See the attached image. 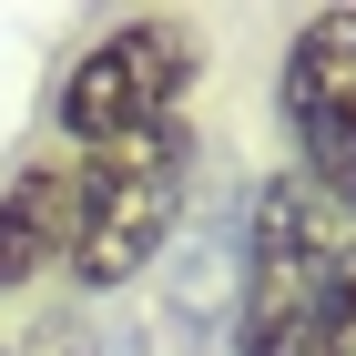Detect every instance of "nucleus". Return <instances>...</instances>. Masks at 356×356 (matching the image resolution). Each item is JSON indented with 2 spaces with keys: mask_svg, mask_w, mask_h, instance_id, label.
Returning <instances> with one entry per match:
<instances>
[{
  "mask_svg": "<svg viewBox=\"0 0 356 356\" xmlns=\"http://www.w3.org/2000/svg\"><path fill=\"white\" fill-rule=\"evenodd\" d=\"M356 224L336 214L316 184L275 173L254 193L245 224V285H234V356H305L316 346V316H326L336 275H346Z\"/></svg>",
  "mask_w": 356,
  "mask_h": 356,
  "instance_id": "nucleus-1",
  "label": "nucleus"
},
{
  "mask_svg": "<svg viewBox=\"0 0 356 356\" xmlns=\"http://www.w3.org/2000/svg\"><path fill=\"white\" fill-rule=\"evenodd\" d=\"M184 193H193V122H163L143 143H112V153H82L72 163V254L61 275L72 285H133L163 234L184 224Z\"/></svg>",
  "mask_w": 356,
  "mask_h": 356,
  "instance_id": "nucleus-2",
  "label": "nucleus"
},
{
  "mask_svg": "<svg viewBox=\"0 0 356 356\" xmlns=\"http://www.w3.org/2000/svg\"><path fill=\"white\" fill-rule=\"evenodd\" d=\"M193 72H204L193 31L173 21V10H133V21H112L102 41L61 72L51 122H61V143H82V153L143 143V133H163V122H184Z\"/></svg>",
  "mask_w": 356,
  "mask_h": 356,
  "instance_id": "nucleus-3",
  "label": "nucleus"
},
{
  "mask_svg": "<svg viewBox=\"0 0 356 356\" xmlns=\"http://www.w3.org/2000/svg\"><path fill=\"white\" fill-rule=\"evenodd\" d=\"M285 133H296V184H316L336 214L356 224V10H305L275 72Z\"/></svg>",
  "mask_w": 356,
  "mask_h": 356,
  "instance_id": "nucleus-4",
  "label": "nucleus"
},
{
  "mask_svg": "<svg viewBox=\"0 0 356 356\" xmlns=\"http://www.w3.org/2000/svg\"><path fill=\"white\" fill-rule=\"evenodd\" d=\"M72 254V163H21L0 184V296L31 285V275H51Z\"/></svg>",
  "mask_w": 356,
  "mask_h": 356,
  "instance_id": "nucleus-5",
  "label": "nucleus"
},
{
  "mask_svg": "<svg viewBox=\"0 0 356 356\" xmlns=\"http://www.w3.org/2000/svg\"><path fill=\"white\" fill-rule=\"evenodd\" d=\"M305 356H356V245H346V275H336L326 316H316V346Z\"/></svg>",
  "mask_w": 356,
  "mask_h": 356,
  "instance_id": "nucleus-6",
  "label": "nucleus"
},
{
  "mask_svg": "<svg viewBox=\"0 0 356 356\" xmlns=\"http://www.w3.org/2000/svg\"><path fill=\"white\" fill-rule=\"evenodd\" d=\"M21 356H92V336H82V316H51V326L31 336Z\"/></svg>",
  "mask_w": 356,
  "mask_h": 356,
  "instance_id": "nucleus-7",
  "label": "nucleus"
}]
</instances>
